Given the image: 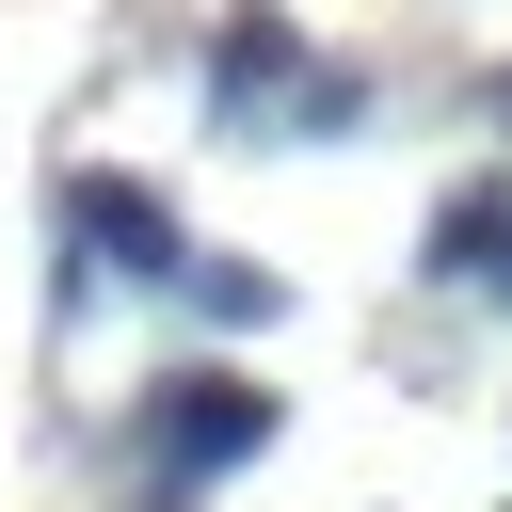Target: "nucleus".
Returning <instances> with one entry per match:
<instances>
[{
	"mask_svg": "<svg viewBox=\"0 0 512 512\" xmlns=\"http://www.w3.org/2000/svg\"><path fill=\"white\" fill-rule=\"evenodd\" d=\"M256 448H272V384H256V368H224V352H208V368H160V384L128 400V496H144V512H176V496L240 480Z\"/></svg>",
	"mask_w": 512,
	"mask_h": 512,
	"instance_id": "1",
	"label": "nucleus"
},
{
	"mask_svg": "<svg viewBox=\"0 0 512 512\" xmlns=\"http://www.w3.org/2000/svg\"><path fill=\"white\" fill-rule=\"evenodd\" d=\"M304 80H320V48H304V16H288V0H224V16H208V48H192V96H208V128H224V144H272Z\"/></svg>",
	"mask_w": 512,
	"mask_h": 512,
	"instance_id": "2",
	"label": "nucleus"
},
{
	"mask_svg": "<svg viewBox=\"0 0 512 512\" xmlns=\"http://www.w3.org/2000/svg\"><path fill=\"white\" fill-rule=\"evenodd\" d=\"M48 224H64V256H80V288H96V272H128V288H176V272H192V224H176V208H160L144 176H112V160H80Z\"/></svg>",
	"mask_w": 512,
	"mask_h": 512,
	"instance_id": "3",
	"label": "nucleus"
},
{
	"mask_svg": "<svg viewBox=\"0 0 512 512\" xmlns=\"http://www.w3.org/2000/svg\"><path fill=\"white\" fill-rule=\"evenodd\" d=\"M416 272H432V288H480V304H512V176H464V192L416 224Z\"/></svg>",
	"mask_w": 512,
	"mask_h": 512,
	"instance_id": "4",
	"label": "nucleus"
},
{
	"mask_svg": "<svg viewBox=\"0 0 512 512\" xmlns=\"http://www.w3.org/2000/svg\"><path fill=\"white\" fill-rule=\"evenodd\" d=\"M176 304H192L208 336H272V320H288V288H272L256 256H224V240H192V272H176Z\"/></svg>",
	"mask_w": 512,
	"mask_h": 512,
	"instance_id": "5",
	"label": "nucleus"
},
{
	"mask_svg": "<svg viewBox=\"0 0 512 512\" xmlns=\"http://www.w3.org/2000/svg\"><path fill=\"white\" fill-rule=\"evenodd\" d=\"M352 128H368V64H352V48H320V80L288 96V128H272V144H352Z\"/></svg>",
	"mask_w": 512,
	"mask_h": 512,
	"instance_id": "6",
	"label": "nucleus"
},
{
	"mask_svg": "<svg viewBox=\"0 0 512 512\" xmlns=\"http://www.w3.org/2000/svg\"><path fill=\"white\" fill-rule=\"evenodd\" d=\"M480 112H496V128H512V64H496V80H480Z\"/></svg>",
	"mask_w": 512,
	"mask_h": 512,
	"instance_id": "7",
	"label": "nucleus"
}]
</instances>
